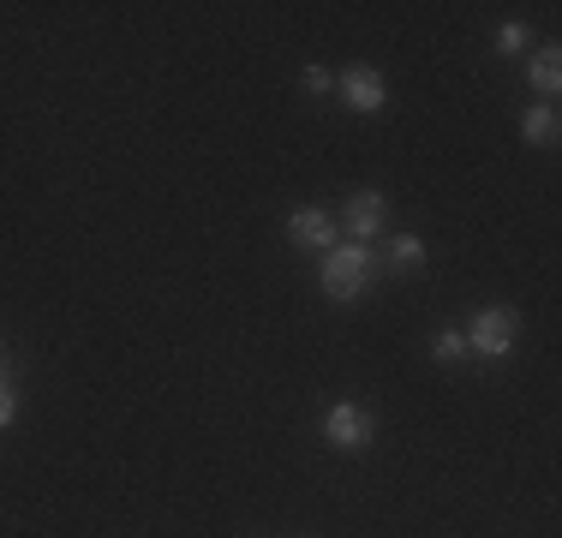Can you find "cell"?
<instances>
[{
  "label": "cell",
  "instance_id": "6da1fadb",
  "mask_svg": "<svg viewBox=\"0 0 562 538\" xmlns=\"http://www.w3.org/2000/svg\"><path fill=\"white\" fill-rule=\"evenodd\" d=\"M378 251L371 246H353V239H347V246H329L324 251V269H317V281H324V293L336 305H359L371 293V281H378Z\"/></svg>",
  "mask_w": 562,
  "mask_h": 538
},
{
  "label": "cell",
  "instance_id": "7a4b0ae2",
  "mask_svg": "<svg viewBox=\"0 0 562 538\" xmlns=\"http://www.w3.org/2000/svg\"><path fill=\"white\" fill-rule=\"evenodd\" d=\"M461 335H467V354L473 359H508L520 347V312L515 305H485Z\"/></svg>",
  "mask_w": 562,
  "mask_h": 538
},
{
  "label": "cell",
  "instance_id": "3957f363",
  "mask_svg": "<svg viewBox=\"0 0 562 538\" xmlns=\"http://www.w3.org/2000/svg\"><path fill=\"white\" fill-rule=\"evenodd\" d=\"M324 442L341 455H359L378 442V413L366 407V401H336V407L324 413Z\"/></svg>",
  "mask_w": 562,
  "mask_h": 538
},
{
  "label": "cell",
  "instance_id": "277c9868",
  "mask_svg": "<svg viewBox=\"0 0 562 538\" xmlns=\"http://www.w3.org/2000/svg\"><path fill=\"white\" fill-rule=\"evenodd\" d=\"M341 222H347V234H353V246H371V239L390 227V192H378V186L353 192V198H347V210H341Z\"/></svg>",
  "mask_w": 562,
  "mask_h": 538
},
{
  "label": "cell",
  "instance_id": "5b68a950",
  "mask_svg": "<svg viewBox=\"0 0 562 538\" xmlns=\"http://www.w3.org/2000/svg\"><path fill=\"white\" fill-rule=\"evenodd\" d=\"M336 85H341V102L353 108V114H366V120L390 108V78H383L378 66H347Z\"/></svg>",
  "mask_w": 562,
  "mask_h": 538
},
{
  "label": "cell",
  "instance_id": "8992f818",
  "mask_svg": "<svg viewBox=\"0 0 562 538\" xmlns=\"http://www.w3.org/2000/svg\"><path fill=\"white\" fill-rule=\"evenodd\" d=\"M288 239L300 251H317V258H324V251L336 246V215H329L324 204H300L288 215Z\"/></svg>",
  "mask_w": 562,
  "mask_h": 538
},
{
  "label": "cell",
  "instance_id": "52a82bcc",
  "mask_svg": "<svg viewBox=\"0 0 562 538\" xmlns=\"http://www.w3.org/2000/svg\"><path fill=\"white\" fill-rule=\"evenodd\" d=\"M383 264L401 269V276H413V269H425V264H431V246H425L419 234H395L390 246H383Z\"/></svg>",
  "mask_w": 562,
  "mask_h": 538
},
{
  "label": "cell",
  "instance_id": "ba28073f",
  "mask_svg": "<svg viewBox=\"0 0 562 538\" xmlns=\"http://www.w3.org/2000/svg\"><path fill=\"white\" fill-rule=\"evenodd\" d=\"M527 78H532V90H539V97H557V90H562V54H557L551 43H544V48H532Z\"/></svg>",
  "mask_w": 562,
  "mask_h": 538
},
{
  "label": "cell",
  "instance_id": "9c48e42d",
  "mask_svg": "<svg viewBox=\"0 0 562 538\" xmlns=\"http://www.w3.org/2000/svg\"><path fill=\"white\" fill-rule=\"evenodd\" d=\"M557 132H562V120H557V108H551V102H539V108H527V114H520V138L539 144V150H551Z\"/></svg>",
  "mask_w": 562,
  "mask_h": 538
},
{
  "label": "cell",
  "instance_id": "30bf717a",
  "mask_svg": "<svg viewBox=\"0 0 562 538\" xmlns=\"http://www.w3.org/2000/svg\"><path fill=\"white\" fill-rule=\"evenodd\" d=\"M431 359H437V366H461V359H473V354H467V335L461 329H437Z\"/></svg>",
  "mask_w": 562,
  "mask_h": 538
},
{
  "label": "cell",
  "instance_id": "8fae6325",
  "mask_svg": "<svg viewBox=\"0 0 562 538\" xmlns=\"http://www.w3.org/2000/svg\"><path fill=\"white\" fill-rule=\"evenodd\" d=\"M300 85L312 90V97H329V90H336V72H329V66H305Z\"/></svg>",
  "mask_w": 562,
  "mask_h": 538
},
{
  "label": "cell",
  "instance_id": "7c38bea8",
  "mask_svg": "<svg viewBox=\"0 0 562 538\" xmlns=\"http://www.w3.org/2000/svg\"><path fill=\"white\" fill-rule=\"evenodd\" d=\"M497 48H503V54L532 48V31H527V24H503V31H497Z\"/></svg>",
  "mask_w": 562,
  "mask_h": 538
},
{
  "label": "cell",
  "instance_id": "4fadbf2b",
  "mask_svg": "<svg viewBox=\"0 0 562 538\" xmlns=\"http://www.w3.org/2000/svg\"><path fill=\"white\" fill-rule=\"evenodd\" d=\"M12 419H19V389H12V377L0 371V430H7Z\"/></svg>",
  "mask_w": 562,
  "mask_h": 538
},
{
  "label": "cell",
  "instance_id": "5bb4252c",
  "mask_svg": "<svg viewBox=\"0 0 562 538\" xmlns=\"http://www.w3.org/2000/svg\"><path fill=\"white\" fill-rule=\"evenodd\" d=\"M12 366V359H7V341H0V371H7Z\"/></svg>",
  "mask_w": 562,
  "mask_h": 538
}]
</instances>
